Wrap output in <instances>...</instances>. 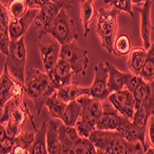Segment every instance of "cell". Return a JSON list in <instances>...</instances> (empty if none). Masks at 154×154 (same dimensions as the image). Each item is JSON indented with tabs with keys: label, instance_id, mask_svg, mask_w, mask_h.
Returning <instances> with one entry per match:
<instances>
[{
	"label": "cell",
	"instance_id": "6da1fadb",
	"mask_svg": "<svg viewBox=\"0 0 154 154\" xmlns=\"http://www.w3.org/2000/svg\"><path fill=\"white\" fill-rule=\"evenodd\" d=\"M89 139L96 148L97 154H142L144 151L139 142L131 143L116 131L95 130Z\"/></svg>",
	"mask_w": 154,
	"mask_h": 154
},
{
	"label": "cell",
	"instance_id": "7a4b0ae2",
	"mask_svg": "<svg viewBox=\"0 0 154 154\" xmlns=\"http://www.w3.org/2000/svg\"><path fill=\"white\" fill-rule=\"evenodd\" d=\"M23 86L24 95L34 101L37 114L41 113L48 98L57 91L48 75L35 68H30L27 71Z\"/></svg>",
	"mask_w": 154,
	"mask_h": 154
},
{
	"label": "cell",
	"instance_id": "3957f363",
	"mask_svg": "<svg viewBox=\"0 0 154 154\" xmlns=\"http://www.w3.org/2000/svg\"><path fill=\"white\" fill-rule=\"evenodd\" d=\"M121 11L112 8H100L97 14V34L100 39L101 47L113 55V45L118 30V16Z\"/></svg>",
	"mask_w": 154,
	"mask_h": 154
},
{
	"label": "cell",
	"instance_id": "277c9868",
	"mask_svg": "<svg viewBox=\"0 0 154 154\" xmlns=\"http://www.w3.org/2000/svg\"><path fill=\"white\" fill-rule=\"evenodd\" d=\"M26 47L24 36L17 41H10L8 53L6 59V66L8 72L15 79L24 85L25 81V66H26Z\"/></svg>",
	"mask_w": 154,
	"mask_h": 154
},
{
	"label": "cell",
	"instance_id": "5b68a950",
	"mask_svg": "<svg viewBox=\"0 0 154 154\" xmlns=\"http://www.w3.org/2000/svg\"><path fill=\"white\" fill-rule=\"evenodd\" d=\"M47 34H49L58 40L61 46L74 42L78 38L74 20L68 15L64 8L60 9Z\"/></svg>",
	"mask_w": 154,
	"mask_h": 154
},
{
	"label": "cell",
	"instance_id": "8992f818",
	"mask_svg": "<svg viewBox=\"0 0 154 154\" xmlns=\"http://www.w3.org/2000/svg\"><path fill=\"white\" fill-rule=\"evenodd\" d=\"M60 58L64 60L70 65L74 73L85 76L87 67L89 65L87 49L79 47L74 41L67 45L61 46Z\"/></svg>",
	"mask_w": 154,
	"mask_h": 154
},
{
	"label": "cell",
	"instance_id": "52a82bcc",
	"mask_svg": "<svg viewBox=\"0 0 154 154\" xmlns=\"http://www.w3.org/2000/svg\"><path fill=\"white\" fill-rule=\"evenodd\" d=\"M27 115L29 116L35 130L37 131V128L34 122V117L31 115L26 102H24L23 100V97H12L11 100H9L4 105L3 114L0 118V124L3 125L4 123H12L23 127Z\"/></svg>",
	"mask_w": 154,
	"mask_h": 154
},
{
	"label": "cell",
	"instance_id": "ba28073f",
	"mask_svg": "<svg viewBox=\"0 0 154 154\" xmlns=\"http://www.w3.org/2000/svg\"><path fill=\"white\" fill-rule=\"evenodd\" d=\"M38 48L45 71L49 72L60 59L61 45L49 34L38 36Z\"/></svg>",
	"mask_w": 154,
	"mask_h": 154
},
{
	"label": "cell",
	"instance_id": "9c48e42d",
	"mask_svg": "<svg viewBox=\"0 0 154 154\" xmlns=\"http://www.w3.org/2000/svg\"><path fill=\"white\" fill-rule=\"evenodd\" d=\"M24 86L19 80L8 72L6 64H4V70L0 76V109L12 97H23Z\"/></svg>",
	"mask_w": 154,
	"mask_h": 154
},
{
	"label": "cell",
	"instance_id": "30bf717a",
	"mask_svg": "<svg viewBox=\"0 0 154 154\" xmlns=\"http://www.w3.org/2000/svg\"><path fill=\"white\" fill-rule=\"evenodd\" d=\"M109 101L116 109V111L124 117L133 120L136 112L135 97L128 89H123L109 94Z\"/></svg>",
	"mask_w": 154,
	"mask_h": 154
},
{
	"label": "cell",
	"instance_id": "8fae6325",
	"mask_svg": "<svg viewBox=\"0 0 154 154\" xmlns=\"http://www.w3.org/2000/svg\"><path fill=\"white\" fill-rule=\"evenodd\" d=\"M95 79L92 85L89 87V96L98 100L100 101H104L109 95L108 90V77L109 71L105 61H100L94 68Z\"/></svg>",
	"mask_w": 154,
	"mask_h": 154
},
{
	"label": "cell",
	"instance_id": "7c38bea8",
	"mask_svg": "<svg viewBox=\"0 0 154 154\" xmlns=\"http://www.w3.org/2000/svg\"><path fill=\"white\" fill-rule=\"evenodd\" d=\"M126 89L133 94L136 100V109L149 102L151 97V87L149 82L144 80L140 75L132 74L125 84Z\"/></svg>",
	"mask_w": 154,
	"mask_h": 154
},
{
	"label": "cell",
	"instance_id": "4fadbf2b",
	"mask_svg": "<svg viewBox=\"0 0 154 154\" xmlns=\"http://www.w3.org/2000/svg\"><path fill=\"white\" fill-rule=\"evenodd\" d=\"M76 100L81 105L79 118L96 127L97 120L102 113V102L87 95L78 97Z\"/></svg>",
	"mask_w": 154,
	"mask_h": 154
},
{
	"label": "cell",
	"instance_id": "5bb4252c",
	"mask_svg": "<svg viewBox=\"0 0 154 154\" xmlns=\"http://www.w3.org/2000/svg\"><path fill=\"white\" fill-rule=\"evenodd\" d=\"M61 8V6L51 1L39 8L38 14L36 15L34 21L36 30L39 32L38 36L47 35V32L52 25L54 20L56 19Z\"/></svg>",
	"mask_w": 154,
	"mask_h": 154
},
{
	"label": "cell",
	"instance_id": "9a60e30c",
	"mask_svg": "<svg viewBox=\"0 0 154 154\" xmlns=\"http://www.w3.org/2000/svg\"><path fill=\"white\" fill-rule=\"evenodd\" d=\"M38 8L29 9L26 14L20 19H10L8 23V32L10 41H17L25 35L30 25L35 21L38 14Z\"/></svg>",
	"mask_w": 154,
	"mask_h": 154
},
{
	"label": "cell",
	"instance_id": "2e32d148",
	"mask_svg": "<svg viewBox=\"0 0 154 154\" xmlns=\"http://www.w3.org/2000/svg\"><path fill=\"white\" fill-rule=\"evenodd\" d=\"M151 6V0H148L142 4V7H136V10L140 13V35L146 50H149L151 46V34L153 31L150 14Z\"/></svg>",
	"mask_w": 154,
	"mask_h": 154
},
{
	"label": "cell",
	"instance_id": "e0dca14e",
	"mask_svg": "<svg viewBox=\"0 0 154 154\" xmlns=\"http://www.w3.org/2000/svg\"><path fill=\"white\" fill-rule=\"evenodd\" d=\"M121 115L109 100L102 102V113L97 120L96 130L116 131L121 120Z\"/></svg>",
	"mask_w": 154,
	"mask_h": 154
},
{
	"label": "cell",
	"instance_id": "ac0fdd59",
	"mask_svg": "<svg viewBox=\"0 0 154 154\" xmlns=\"http://www.w3.org/2000/svg\"><path fill=\"white\" fill-rule=\"evenodd\" d=\"M74 73L70 65L62 59H59L54 67L47 72L50 80L56 86L57 90L65 85H71L72 75Z\"/></svg>",
	"mask_w": 154,
	"mask_h": 154
},
{
	"label": "cell",
	"instance_id": "d6986e66",
	"mask_svg": "<svg viewBox=\"0 0 154 154\" xmlns=\"http://www.w3.org/2000/svg\"><path fill=\"white\" fill-rule=\"evenodd\" d=\"M105 63L109 71L107 85H108V90L109 94L123 90L131 73L120 72L116 67H114V66L109 63V61H105Z\"/></svg>",
	"mask_w": 154,
	"mask_h": 154
},
{
	"label": "cell",
	"instance_id": "ffe728a7",
	"mask_svg": "<svg viewBox=\"0 0 154 154\" xmlns=\"http://www.w3.org/2000/svg\"><path fill=\"white\" fill-rule=\"evenodd\" d=\"M58 133L62 149L61 154H68L80 137L77 134L74 126H68L65 125H61L58 127Z\"/></svg>",
	"mask_w": 154,
	"mask_h": 154
},
{
	"label": "cell",
	"instance_id": "44dd1931",
	"mask_svg": "<svg viewBox=\"0 0 154 154\" xmlns=\"http://www.w3.org/2000/svg\"><path fill=\"white\" fill-rule=\"evenodd\" d=\"M95 0H80V12H81V20L83 23L85 34L84 36L87 37L90 32V23L97 14Z\"/></svg>",
	"mask_w": 154,
	"mask_h": 154
},
{
	"label": "cell",
	"instance_id": "7402d4cb",
	"mask_svg": "<svg viewBox=\"0 0 154 154\" xmlns=\"http://www.w3.org/2000/svg\"><path fill=\"white\" fill-rule=\"evenodd\" d=\"M147 59V50L144 48H135L131 49L127 59V67L132 74L139 75Z\"/></svg>",
	"mask_w": 154,
	"mask_h": 154
},
{
	"label": "cell",
	"instance_id": "603a6c76",
	"mask_svg": "<svg viewBox=\"0 0 154 154\" xmlns=\"http://www.w3.org/2000/svg\"><path fill=\"white\" fill-rule=\"evenodd\" d=\"M89 96V87H81L77 85H68L57 90V96L65 103H69L82 96Z\"/></svg>",
	"mask_w": 154,
	"mask_h": 154
},
{
	"label": "cell",
	"instance_id": "cb8c5ba5",
	"mask_svg": "<svg viewBox=\"0 0 154 154\" xmlns=\"http://www.w3.org/2000/svg\"><path fill=\"white\" fill-rule=\"evenodd\" d=\"M46 140L48 154H61L62 149L59 138L58 126L53 120L49 121L48 124Z\"/></svg>",
	"mask_w": 154,
	"mask_h": 154
},
{
	"label": "cell",
	"instance_id": "d4e9b609",
	"mask_svg": "<svg viewBox=\"0 0 154 154\" xmlns=\"http://www.w3.org/2000/svg\"><path fill=\"white\" fill-rule=\"evenodd\" d=\"M47 128H48V123L44 122L40 128L35 131V139L32 142V146L29 149L30 154H48V147H47Z\"/></svg>",
	"mask_w": 154,
	"mask_h": 154
},
{
	"label": "cell",
	"instance_id": "484cf974",
	"mask_svg": "<svg viewBox=\"0 0 154 154\" xmlns=\"http://www.w3.org/2000/svg\"><path fill=\"white\" fill-rule=\"evenodd\" d=\"M116 132L122 136L125 139L131 143L139 142V136L134 125L132 124V121L124 117L122 115L120 120V123L116 129ZM140 143V142H139Z\"/></svg>",
	"mask_w": 154,
	"mask_h": 154
},
{
	"label": "cell",
	"instance_id": "4316f807",
	"mask_svg": "<svg viewBox=\"0 0 154 154\" xmlns=\"http://www.w3.org/2000/svg\"><path fill=\"white\" fill-rule=\"evenodd\" d=\"M81 114V105L77 100H72L66 104L64 112L61 118L63 125L68 126H74Z\"/></svg>",
	"mask_w": 154,
	"mask_h": 154
},
{
	"label": "cell",
	"instance_id": "83f0119b",
	"mask_svg": "<svg viewBox=\"0 0 154 154\" xmlns=\"http://www.w3.org/2000/svg\"><path fill=\"white\" fill-rule=\"evenodd\" d=\"M66 104L67 103L63 102L61 100H60L58 97L57 91L52 96H50L45 103V105L48 107V113H49L50 117H52L54 119H60V120L62 118Z\"/></svg>",
	"mask_w": 154,
	"mask_h": 154
},
{
	"label": "cell",
	"instance_id": "f1b7e54d",
	"mask_svg": "<svg viewBox=\"0 0 154 154\" xmlns=\"http://www.w3.org/2000/svg\"><path fill=\"white\" fill-rule=\"evenodd\" d=\"M139 75L147 82L154 79V43L151 44L149 50H147V59Z\"/></svg>",
	"mask_w": 154,
	"mask_h": 154
},
{
	"label": "cell",
	"instance_id": "f546056e",
	"mask_svg": "<svg viewBox=\"0 0 154 154\" xmlns=\"http://www.w3.org/2000/svg\"><path fill=\"white\" fill-rule=\"evenodd\" d=\"M131 40L126 34L120 35L114 41L113 55L116 57H121L129 54L131 51Z\"/></svg>",
	"mask_w": 154,
	"mask_h": 154
},
{
	"label": "cell",
	"instance_id": "4dcf8cb0",
	"mask_svg": "<svg viewBox=\"0 0 154 154\" xmlns=\"http://www.w3.org/2000/svg\"><path fill=\"white\" fill-rule=\"evenodd\" d=\"M68 154H97V151L89 138L80 137Z\"/></svg>",
	"mask_w": 154,
	"mask_h": 154
},
{
	"label": "cell",
	"instance_id": "1f68e13d",
	"mask_svg": "<svg viewBox=\"0 0 154 154\" xmlns=\"http://www.w3.org/2000/svg\"><path fill=\"white\" fill-rule=\"evenodd\" d=\"M8 10L10 19H20L29 10L25 0H12L8 4Z\"/></svg>",
	"mask_w": 154,
	"mask_h": 154
},
{
	"label": "cell",
	"instance_id": "d6a6232c",
	"mask_svg": "<svg viewBox=\"0 0 154 154\" xmlns=\"http://www.w3.org/2000/svg\"><path fill=\"white\" fill-rule=\"evenodd\" d=\"M103 1L105 4L112 6V8H115L119 11H124L129 14L132 18L135 17L131 0H103Z\"/></svg>",
	"mask_w": 154,
	"mask_h": 154
},
{
	"label": "cell",
	"instance_id": "836d02e7",
	"mask_svg": "<svg viewBox=\"0 0 154 154\" xmlns=\"http://www.w3.org/2000/svg\"><path fill=\"white\" fill-rule=\"evenodd\" d=\"M10 44V37L8 32V26L0 21V51L4 55H8Z\"/></svg>",
	"mask_w": 154,
	"mask_h": 154
},
{
	"label": "cell",
	"instance_id": "e575fe53",
	"mask_svg": "<svg viewBox=\"0 0 154 154\" xmlns=\"http://www.w3.org/2000/svg\"><path fill=\"white\" fill-rule=\"evenodd\" d=\"M74 127L77 131L78 136L82 138H89L91 133L96 130V127L92 126L88 123L85 122V121L82 120L81 118H78Z\"/></svg>",
	"mask_w": 154,
	"mask_h": 154
},
{
	"label": "cell",
	"instance_id": "d590c367",
	"mask_svg": "<svg viewBox=\"0 0 154 154\" xmlns=\"http://www.w3.org/2000/svg\"><path fill=\"white\" fill-rule=\"evenodd\" d=\"M16 143L15 138L6 137L0 142V154H10Z\"/></svg>",
	"mask_w": 154,
	"mask_h": 154
},
{
	"label": "cell",
	"instance_id": "8d00e7d4",
	"mask_svg": "<svg viewBox=\"0 0 154 154\" xmlns=\"http://www.w3.org/2000/svg\"><path fill=\"white\" fill-rule=\"evenodd\" d=\"M146 137L149 147H154V113H152L148 120Z\"/></svg>",
	"mask_w": 154,
	"mask_h": 154
},
{
	"label": "cell",
	"instance_id": "74e56055",
	"mask_svg": "<svg viewBox=\"0 0 154 154\" xmlns=\"http://www.w3.org/2000/svg\"><path fill=\"white\" fill-rule=\"evenodd\" d=\"M21 128L15 124L12 123H7V126H6V134L7 137H11V138H16L20 133H21Z\"/></svg>",
	"mask_w": 154,
	"mask_h": 154
},
{
	"label": "cell",
	"instance_id": "f35d334b",
	"mask_svg": "<svg viewBox=\"0 0 154 154\" xmlns=\"http://www.w3.org/2000/svg\"><path fill=\"white\" fill-rule=\"evenodd\" d=\"M9 20H10V16L8 13V10L3 5L1 0H0V21H2L5 25L8 26Z\"/></svg>",
	"mask_w": 154,
	"mask_h": 154
},
{
	"label": "cell",
	"instance_id": "ab89813d",
	"mask_svg": "<svg viewBox=\"0 0 154 154\" xmlns=\"http://www.w3.org/2000/svg\"><path fill=\"white\" fill-rule=\"evenodd\" d=\"M49 1L50 0H25V2H26L29 9H32V8H38L39 9L42 6L46 5Z\"/></svg>",
	"mask_w": 154,
	"mask_h": 154
},
{
	"label": "cell",
	"instance_id": "60d3db41",
	"mask_svg": "<svg viewBox=\"0 0 154 154\" xmlns=\"http://www.w3.org/2000/svg\"><path fill=\"white\" fill-rule=\"evenodd\" d=\"M50 1L53 2V3L59 4L64 9H71V8H72L73 0H50Z\"/></svg>",
	"mask_w": 154,
	"mask_h": 154
},
{
	"label": "cell",
	"instance_id": "b9f144b4",
	"mask_svg": "<svg viewBox=\"0 0 154 154\" xmlns=\"http://www.w3.org/2000/svg\"><path fill=\"white\" fill-rule=\"evenodd\" d=\"M6 137H7L6 127H4V125L2 124H0V142H1Z\"/></svg>",
	"mask_w": 154,
	"mask_h": 154
},
{
	"label": "cell",
	"instance_id": "7bdbcfd3",
	"mask_svg": "<svg viewBox=\"0 0 154 154\" xmlns=\"http://www.w3.org/2000/svg\"><path fill=\"white\" fill-rule=\"evenodd\" d=\"M150 87H151V98L154 100V79L149 82Z\"/></svg>",
	"mask_w": 154,
	"mask_h": 154
},
{
	"label": "cell",
	"instance_id": "ee69618b",
	"mask_svg": "<svg viewBox=\"0 0 154 154\" xmlns=\"http://www.w3.org/2000/svg\"><path fill=\"white\" fill-rule=\"evenodd\" d=\"M131 1H132V4L139 5V4H144L146 1H148V0H131Z\"/></svg>",
	"mask_w": 154,
	"mask_h": 154
},
{
	"label": "cell",
	"instance_id": "f6af8a7d",
	"mask_svg": "<svg viewBox=\"0 0 154 154\" xmlns=\"http://www.w3.org/2000/svg\"><path fill=\"white\" fill-rule=\"evenodd\" d=\"M144 154H154V147H149V148H148Z\"/></svg>",
	"mask_w": 154,
	"mask_h": 154
}]
</instances>
